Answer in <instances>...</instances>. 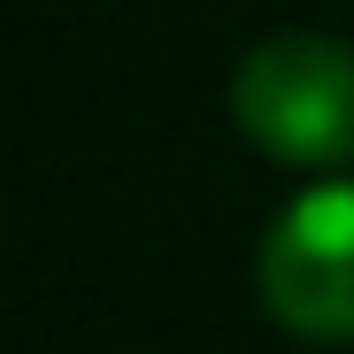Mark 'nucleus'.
Masks as SVG:
<instances>
[{
  "instance_id": "obj_1",
  "label": "nucleus",
  "mask_w": 354,
  "mask_h": 354,
  "mask_svg": "<svg viewBox=\"0 0 354 354\" xmlns=\"http://www.w3.org/2000/svg\"><path fill=\"white\" fill-rule=\"evenodd\" d=\"M231 115L254 154L285 169L354 162V46L324 31H277L231 70Z\"/></svg>"
},
{
  "instance_id": "obj_2",
  "label": "nucleus",
  "mask_w": 354,
  "mask_h": 354,
  "mask_svg": "<svg viewBox=\"0 0 354 354\" xmlns=\"http://www.w3.org/2000/svg\"><path fill=\"white\" fill-rule=\"evenodd\" d=\"M254 285L292 339H354V177H316L277 208L254 254Z\"/></svg>"
}]
</instances>
